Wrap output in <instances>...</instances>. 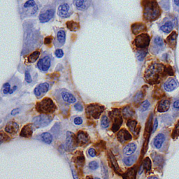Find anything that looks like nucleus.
<instances>
[{"instance_id": "obj_20", "label": "nucleus", "mask_w": 179, "mask_h": 179, "mask_svg": "<svg viewBox=\"0 0 179 179\" xmlns=\"http://www.w3.org/2000/svg\"><path fill=\"white\" fill-rule=\"evenodd\" d=\"M171 102L169 99H163L160 102V103L158 104V111L160 113L166 112L169 110V108L170 107Z\"/></svg>"}, {"instance_id": "obj_4", "label": "nucleus", "mask_w": 179, "mask_h": 179, "mask_svg": "<svg viewBox=\"0 0 179 179\" xmlns=\"http://www.w3.org/2000/svg\"><path fill=\"white\" fill-rule=\"evenodd\" d=\"M56 106L51 98L46 97L36 105V109L41 113H51L55 112Z\"/></svg>"}, {"instance_id": "obj_54", "label": "nucleus", "mask_w": 179, "mask_h": 179, "mask_svg": "<svg viewBox=\"0 0 179 179\" xmlns=\"http://www.w3.org/2000/svg\"><path fill=\"white\" fill-rule=\"evenodd\" d=\"M102 172H103V176L105 178V179H107V169H106L105 166L103 165V164H102Z\"/></svg>"}, {"instance_id": "obj_8", "label": "nucleus", "mask_w": 179, "mask_h": 179, "mask_svg": "<svg viewBox=\"0 0 179 179\" xmlns=\"http://www.w3.org/2000/svg\"><path fill=\"white\" fill-rule=\"evenodd\" d=\"M104 110V107L103 106H100L97 104H92L86 107V114L89 118L96 119L99 117Z\"/></svg>"}, {"instance_id": "obj_55", "label": "nucleus", "mask_w": 179, "mask_h": 179, "mask_svg": "<svg viewBox=\"0 0 179 179\" xmlns=\"http://www.w3.org/2000/svg\"><path fill=\"white\" fill-rule=\"evenodd\" d=\"M19 112H20V108H15V109L12 110L11 114L12 116H15L16 114L19 113Z\"/></svg>"}, {"instance_id": "obj_37", "label": "nucleus", "mask_w": 179, "mask_h": 179, "mask_svg": "<svg viewBox=\"0 0 179 179\" xmlns=\"http://www.w3.org/2000/svg\"><path fill=\"white\" fill-rule=\"evenodd\" d=\"M146 53H147V51H146V50L142 49V50H138V51L136 52V57H137V59L138 60V61L141 62L144 60L145 56L146 55Z\"/></svg>"}, {"instance_id": "obj_44", "label": "nucleus", "mask_w": 179, "mask_h": 179, "mask_svg": "<svg viewBox=\"0 0 179 179\" xmlns=\"http://www.w3.org/2000/svg\"><path fill=\"white\" fill-rule=\"evenodd\" d=\"M11 85L9 83H5L4 85H3V93L4 94H10V92H11Z\"/></svg>"}, {"instance_id": "obj_12", "label": "nucleus", "mask_w": 179, "mask_h": 179, "mask_svg": "<svg viewBox=\"0 0 179 179\" xmlns=\"http://www.w3.org/2000/svg\"><path fill=\"white\" fill-rule=\"evenodd\" d=\"M110 117L113 120V124L112 130L114 132H117L119 130L120 127L122 123V118L120 115L119 109H114L113 111L110 113Z\"/></svg>"}, {"instance_id": "obj_47", "label": "nucleus", "mask_w": 179, "mask_h": 179, "mask_svg": "<svg viewBox=\"0 0 179 179\" xmlns=\"http://www.w3.org/2000/svg\"><path fill=\"white\" fill-rule=\"evenodd\" d=\"M98 166H99V165H98V163L96 162H95V161H93V162H90V164H89V167L92 170L96 169L98 168Z\"/></svg>"}, {"instance_id": "obj_31", "label": "nucleus", "mask_w": 179, "mask_h": 179, "mask_svg": "<svg viewBox=\"0 0 179 179\" xmlns=\"http://www.w3.org/2000/svg\"><path fill=\"white\" fill-rule=\"evenodd\" d=\"M173 27H174V25H173L172 22L167 21L161 27V30L164 33H169L172 30Z\"/></svg>"}, {"instance_id": "obj_21", "label": "nucleus", "mask_w": 179, "mask_h": 179, "mask_svg": "<svg viewBox=\"0 0 179 179\" xmlns=\"http://www.w3.org/2000/svg\"><path fill=\"white\" fill-rule=\"evenodd\" d=\"M146 27L144 24L141 23H134L132 25V31L134 35H138V34L141 33L143 32L146 31Z\"/></svg>"}, {"instance_id": "obj_41", "label": "nucleus", "mask_w": 179, "mask_h": 179, "mask_svg": "<svg viewBox=\"0 0 179 179\" xmlns=\"http://www.w3.org/2000/svg\"><path fill=\"white\" fill-rule=\"evenodd\" d=\"M149 106H150V102L147 101V100H146V101L143 102L139 109L141 111H145V110H147L148 109Z\"/></svg>"}, {"instance_id": "obj_28", "label": "nucleus", "mask_w": 179, "mask_h": 179, "mask_svg": "<svg viewBox=\"0 0 179 179\" xmlns=\"http://www.w3.org/2000/svg\"><path fill=\"white\" fill-rule=\"evenodd\" d=\"M40 55H41V52L39 51H35L34 52H32L29 56H27V62H29V63L35 62L39 58Z\"/></svg>"}, {"instance_id": "obj_25", "label": "nucleus", "mask_w": 179, "mask_h": 179, "mask_svg": "<svg viewBox=\"0 0 179 179\" xmlns=\"http://www.w3.org/2000/svg\"><path fill=\"white\" fill-rule=\"evenodd\" d=\"M77 141L81 144H85L89 141V136L88 134L83 131H80L77 134Z\"/></svg>"}, {"instance_id": "obj_3", "label": "nucleus", "mask_w": 179, "mask_h": 179, "mask_svg": "<svg viewBox=\"0 0 179 179\" xmlns=\"http://www.w3.org/2000/svg\"><path fill=\"white\" fill-rule=\"evenodd\" d=\"M160 7L155 1H148L144 4V18L146 21L151 22L155 21L160 15Z\"/></svg>"}, {"instance_id": "obj_34", "label": "nucleus", "mask_w": 179, "mask_h": 179, "mask_svg": "<svg viewBox=\"0 0 179 179\" xmlns=\"http://www.w3.org/2000/svg\"><path fill=\"white\" fill-rule=\"evenodd\" d=\"M109 158H110V163H111V166H113V169L115 170L116 172L118 173L120 172V169H119V166H118L117 161H116L115 157L111 153L109 154Z\"/></svg>"}, {"instance_id": "obj_38", "label": "nucleus", "mask_w": 179, "mask_h": 179, "mask_svg": "<svg viewBox=\"0 0 179 179\" xmlns=\"http://www.w3.org/2000/svg\"><path fill=\"white\" fill-rule=\"evenodd\" d=\"M144 166L147 172L151 169V160L149 158H146L144 161Z\"/></svg>"}, {"instance_id": "obj_18", "label": "nucleus", "mask_w": 179, "mask_h": 179, "mask_svg": "<svg viewBox=\"0 0 179 179\" xmlns=\"http://www.w3.org/2000/svg\"><path fill=\"white\" fill-rule=\"evenodd\" d=\"M117 136L119 141L121 142L122 144H124V142L132 140V134L125 129H122V130H120L118 133Z\"/></svg>"}, {"instance_id": "obj_9", "label": "nucleus", "mask_w": 179, "mask_h": 179, "mask_svg": "<svg viewBox=\"0 0 179 179\" xmlns=\"http://www.w3.org/2000/svg\"><path fill=\"white\" fill-rule=\"evenodd\" d=\"M53 120V117L51 116L46 115V114H41L39 116H37L34 118L32 122H33L34 125L36 127H43L51 123Z\"/></svg>"}, {"instance_id": "obj_33", "label": "nucleus", "mask_w": 179, "mask_h": 179, "mask_svg": "<svg viewBox=\"0 0 179 179\" xmlns=\"http://www.w3.org/2000/svg\"><path fill=\"white\" fill-rule=\"evenodd\" d=\"M136 160V156L132 155L130 157H126L123 159V162L126 166H130L133 164Z\"/></svg>"}, {"instance_id": "obj_52", "label": "nucleus", "mask_w": 179, "mask_h": 179, "mask_svg": "<svg viewBox=\"0 0 179 179\" xmlns=\"http://www.w3.org/2000/svg\"><path fill=\"white\" fill-rule=\"evenodd\" d=\"M88 154H89L90 156L91 157H94L96 155V151L94 148H90L88 150Z\"/></svg>"}, {"instance_id": "obj_42", "label": "nucleus", "mask_w": 179, "mask_h": 179, "mask_svg": "<svg viewBox=\"0 0 179 179\" xmlns=\"http://www.w3.org/2000/svg\"><path fill=\"white\" fill-rule=\"evenodd\" d=\"M154 162H155V164L157 166H160L162 164V157L161 155H157L156 157H154Z\"/></svg>"}, {"instance_id": "obj_48", "label": "nucleus", "mask_w": 179, "mask_h": 179, "mask_svg": "<svg viewBox=\"0 0 179 179\" xmlns=\"http://www.w3.org/2000/svg\"><path fill=\"white\" fill-rule=\"evenodd\" d=\"M143 97H144V94H143L142 92L141 91L136 94L135 96H134V99H135L136 102H139L143 99Z\"/></svg>"}, {"instance_id": "obj_60", "label": "nucleus", "mask_w": 179, "mask_h": 179, "mask_svg": "<svg viewBox=\"0 0 179 179\" xmlns=\"http://www.w3.org/2000/svg\"><path fill=\"white\" fill-rule=\"evenodd\" d=\"M148 179H158V178H157L156 176H151L150 178H148Z\"/></svg>"}, {"instance_id": "obj_51", "label": "nucleus", "mask_w": 179, "mask_h": 179, "mask_svg": "<svg viewBox=\"0 0 179 179\" xmlns=\"http://www.w3.org/2000/svg\"><path fill=\"white\" fill-rule=\"evenodd\" d=\"M74 108H75V109L77 110L78 111H81V110H83V106L80 103L76 104L75 106H74Z\"/></svg>"}, {"instance_id": "obj_13", "label": "nucleus", "mask_w": 179, "mask_h": 179, "mask_svg": "<svg viewBox=\"0 0 179 179\" xmlns=\"http://www.w3.org/2000/svg\"><path fill=\"white\" fill-rule=\"evenodd\" d=\"M66 41V32L63 29H60L58 30L56 35L55 39H54L53 43L55 45V48L62 47V46L64 45Z\"/></svg>"}, {"instance_id": "obj_6", "label": "nucleus", "mask_w": 179, "mask_h": 179, "mask_svg": "<svg viewBox=\"0 0 179 179\" xmlns=\"http://www.w3.org/2000/svg\"><path fill=\"white\" fill-rule=\"evenodd\" d=\"M55 7L54 5L45 6L39 13V19L41 23L49 22L55 16Z\"/></svg>"}, {"instance_id": "obj_27", "label": "nucleus", "mask_w": 179, "mask_h": 179, "mask_svg": "<svg viewBox=\"0 0 179 179\" xmlns=\"http://www.w3.org/2000/svg\"><path fill=\"white\" fill-rule=\"evenodd\" d=\"M136 148H137V146H136L135 144H134V143L129 144L124 148V153L127 155H130L133 154L136 151Z\"/></svg>"}, {"instance_id": "obj_49", "label": "nucleus", "mask_w": 179, "mask_h": 179, "mask_svg": "<svg viewBox=\"0 0 179 179\" xmlns=\"http://www.w3.org/2000/svg\"><path fill=\"white\" fill-rule=\"evenodd\" d=\"M74 124H76V125H80L83 123V119H82L80 117H76L75 119L74 120Z\"/></svg>"}, {"instance_id": "obj_59", "label": "nucleus", "mask_w": 179, "mask_h": 179, "mask_svg": "<svg viewBox=\"0 0 179 179\" xmlns=\"http://www.w3.org/2000/svg\"><path fill=\"white\" fill-rule=\"evenodd\" d=\"M72 174H73V176H74V179H78V176H76V173L74 172V171L72 169Z\"/></svg>"}, {"instance_id": "obj_40", "label": "nucleus", "mask_w": 179, "mask_h": 179, "mask_svg": "<svg viewBox=\"0 0 179 179\" xmlns=\"http://www.w3.org/2000/svg\"><path fill=\"white\" fill-rule=\"evenodd\" d=\"M154 43L156 46L159 47H162L164 46V41L160 37H155L154 39Z\"/></svg>"}, {"instance_id": "obj_26", "label": "nucleus", "mask_w": 179, "mask_h": 179, "mask_svg": "<svg viewBox=\"0 0 179 179\" xmlns=\"http://www.w3.org/2000/svg\"><path fill=\"white\" fill-rule=\"evenodd\" d=\"M176 38H177L176 32H173L172 33L167 37V39H166V41H167L168 45L171 48H172L173 49L176 47Z\"/></svg>"}, {"instance_id": "obj_24", "label": "nucleus", "mask_w": 179, "mask_h": 179, "mask_svg": "<svg viewBox=\"0 0 179 179\" xmlns=\"http://www.w3.org/2000/svg\"><path fill=\"white\" fill-rule=\"evenodd\" d=\"M32 132H33L32 124H28L22 129L21 134H21V136H23V137H29V136L32 135Z\"/></svg>"}, {"instance_id": "obj_5", "label": "nucleus", "mask_w": 179, "mask_h": 179, "mask_svg": "<svg viewBox=\"0 0 179 179\" xmlns=\"http://www.w3.org/2000/svg\"><path fill=\"white\" fill-rule=\"evenodd\" d=\"M55 96L58 102L61 104H74L76 102V98L73 94L65 89L57 90Z\"/></svg>"}, {"instance_id": "obj_36", "label": "nucleus", "mask_w": 179, "mask_h": 179, "mask_svg": "<svg viewBox=\"0 0 179 179\" xmlns=\"http://www.w3.org/2000/svg\"><path fill=\"white\" fill-rule=\"evenodd\" d=\"M37 4H38L35 0H27V1L23 5V11L31 9V8L35 7Z\"/></svg>"}, {"instance_id": "obj_15", "label": "nucleus", "mask_w": 179, "mask_h": 179, "mask_svg": "<svg viewBox=\"0 0 179 179\" xmlns=\"http://www.w3.org/2000/svg\"><path fill=\"white\" fill-rule=\"evenodd\" d=\"M49 88L50 85L48 83H41L35 88L34 93L37 98H41L42 96H43V94H45L49 90Z\"/></svg>"}, {"instance_id": "obj_32", "label": "nucleus", "mask_w": 179, "mask_h": 179, "mask_svg": "<svg viewBox=\"0 0 179 179\" xmlns=\"http://www.w3.org/2000/svg\"><path fill=\"white\" fill-rule=\"evenodd\" d=\"M66 25H67V27L68 29L73 32L77 31V30L79 29L80 28L79 24L74 21H68Z\"/></svg>"}, {"instance_id": "obj_16", "label": "nucleus", "mask_w": 179, "mask_h": 179, "mask_svg": "<svg viewBox=\"0 0 179 179\" xmlns=\"http://www.w3.org/2000/svg\"><path fill=\"white\" fill-rule=\"evenodd\" d=\"M92 0H74V4L76 9L79 11H86L90 7Z\"/></svg>"}, {"instance_id": "obj_29", "label": "nucleus", "mask_w": 179, "mask_h": 179, "mask_svg": "<svg viewBox=\"0 0 179 179\" xmlns=\"http://www.w3.org/2000/svg\"><path fill=\"white\" fill-rule=\"evenodd\" d=\"M122 116L125 118H130L133 117L134 115V111L130 106H125L122 110Z\"/></svg>"}, {"instance_id": "obj_23", "label": "nucleus", "mask_w": 179, "mask_h": 179, "mask_svg": "<svg viewBox=\"0 0 179 179\" xmlns=\"http://www.w3.org/2000/svg\"><path fill=\"white\" fill-rule=\"evenodd\" d=\"M164 140H165V136H164L163 134H158V135L155 137L153 141V144L155 147L158 148V149H160V148L162 147Z\"/></svg>"}, {"instance_id": "obj_10", "label": "nucleus", "mask_w": 179, "mask_h": 179, "mask_svg": "<svg viewBox=\"0 0 179 179\" xmlns=\"http://www.w3.org/2000/svg\"><path fill=\"white\" fill-rule=\"evenodd\" d=\"M150 36L148 35V34L142 33L140 34L139 35H138L137 37L135 38L134 43L136 47L141 48V49H144V48L148 47V45L150 44Z\"/></svg>"}, {"instance_id": "obj_50", "label": "nucleus", "mask_w": 179, "mask_h": 179, "mask_svg": "<svg viewBox=\"0 0 179 179\" xmlns=\"http://www.w3.org/2000/svg\"><path fill=\"white\" fill-rule=\"evenodd\" d=\"M52 41H53V37H46V39H44V43L46 44V45H49V44H51Z\"/></svg>"}, {"instance_id": "obj_43", "label": "nucleus", "mask_w": 179, "mask_h": 179, "mask_svg": "<svg viewBox=\"0 0 179 179\" xmlns=\"http://www.w3.org/2000/svg\"><path fill=\"white\" fill-rule=\"evenodd\" d=\"M25 81L27 82V83H31L32 82V75L30 74V72L29 70H26L25 72Z\"/></svg>"}, {"instance_id": "obj_22", "label": "nucleus", "mask_w": 179, "mask_h": 179, "mask_svg": "<svg viewBox=\"0 0 179 179\" xmlns=\"http://www.w3.org/2000/svg\"><path fill=\"white\" fill-rule=\"evenodd\" d=\"M19 126L15 122H10L5 127V131L9 134H15L18 131Z\"/></svg>"}, {"instance_id": "obj_11", "label": "nucleus", "mask_w": 179, "mask_h": 179, "mask_svg": "<svg viewBox=\"0 0 179 179\" xmlns=\"http://www.w3.org/2000/svg\"><path fill=\"white\" fill-rule=\"evenodd\" d=\"M74 13L71 5L68 2H64L59 6L57 9V15L62 18H67Z\"/></svg>"}, {"instance_id": "obj_39", "label": "nucleus", "mask_w": 179, "mask_h": 179, "mask_svg": "<svg viewBox=\"0 0 179 179\" xmlns=\"http://www.w3.org/2000/svg\"><path fill=\"white\" fill-rule=\"evenodd\" d=\"M101 125L103 128H107L109 126V120L107 116H104L101 120Z\"/></svg>"}, {"instance_id": "obj_58", "label": "nucleus", "mask_w": 179, "mask_h": 179, "mask_svg": "<svg viewBox=\"0 0 179 179\" xmlns=\"http://www.w3.org/2000/svg\"><path fill=\"white\" fill-rule=\"evenodd\" d=\"M4 139V136L2 135V134H0V143H1Z\"/></svg>"}, {"instance_id": "obj_30", "label": "nucleus", "mask_w": 179, "mask_h": 179, "mask_svg": "<svg viewBox=\"0 0 179 179\" xmlns=\"http://www.w3.org/2000/svg\"><path fill=\"white\" fill-rule=\"evenodd\" d=\"M136 169L130 168V169L127 170V172L124 173L123 174V178L124 179H135L136 178Z\"/></svg>"}, {"instance_id": "obj_7", "label": "nucleus", "mask_w": 179, "mask_h": 179, "mask_svg": "<svg viewBox=\"0 0 179 179\" xmlns=\"http://www.w3.org/2000/svg\"><path fill=\"white\" fill-rule=\"evenodd\" d=\"M53 57L50 54H44L37 62V68L41 71L46 72L52 66Z\"/></svg>"}, {"instance_id": "obj_56", "label": "nucleus", "mask_w": 179, "mask_h": 179, "mask_svg": "<svg viewBox=\"0 0 179 179\" xmlns=\"http://www.w3.org/2000/svg\"><path fill=\"white\" fill-rule=\"evenodd\" d=\"M173 106H174V108H176V109L179 110V100H177V101L174 102V104H173Z\"/></svg>"}, {"instance_id": "obj_1", "label": "nucleus", "mask_w": 179, "mask_h": 179, "mask_svg": "<svg viewBox=\"0 0 179 179\" xmlns=\"http://www.w3.org/2000/svg\"><path fill=\"white\" fill-rule=\"evenodd\" d=\"M24 39L23 54L27 55L41 46V35L35 21H26L23 24Z\"/></svg>"}, {"instance_id": "obj_53", "label": "nucleus", "mask_w": 179, "mask_h": 179, "mask_svg": "<svg viewBox=\"0 0 179 179\" xmlns=\"http://www.w3.org/2000/svg\"><path fill=\"white\" fill-rule=\"evenodd\" d=\"M158 119H157V118H155V120H154L153 128H152V133H154V132H155V130H157V128H158Z\"/></svg>"}, {"instance_id": "obj_2", "label": "nucleus", "mask_w": 179, "mask_h": 179, "mask_svg": "<svg viewBox=\"0 0 179 179\" xmlns=\"http://www.w3.org/2000/svg\"><path fill=\"white\" fill-rule=\"evenodd\" d=\"M166 73V68L162 64L153 63L145 71V80L149 84H155Z\"/></svg>"}, {"instance_id": "obj_19", "label": "nucleus", "mask_w": 179, "mask_h": 179, "mask_svg": "<svg viewBox=\"0 0 179 179\" xmlns=\"http://www.w3.org/2000/svg\"><path fill=\"white\" fill-rule=\"evenodd\" d=\"M127 126L130 130L133 133L134 135L137 136L141 130V127H138V124L136 120H129L127 122Z\"/></svg>"}, {"instance_id": "obj_61", "label": "nucleus", "mask_w": 179, "mask_h": 179, "mask_svg": "<svg viewBox=\"0 0 179 179\" xmlns=\"http://www.w3.org/2000/svg\"><path fill=\"white\" fill-rule=\"evenodd\" d=\"M94 179H100V178H94Z\"/></svg>"}, {"instance_id": "obj_17", "label": "nucleus", "mask_w": 179, "mask_h": 179, "mask_svg": "<svg viewBox=\"0 0 179 179\" xmlns=\"http://www.w3.org/2000/svg\"><path fill=\"white\" fill-rule=\"evenodd\" d=\"M179 83L174 78H170L164 84V90L168 92H172L178 87Z\"/></svg>"}, {"instance_id": "obj_46", "label": "nucleus", "mask_w": 179, "mask_h": 179, "mask_svg": "<svg viewBox=\"0 0 179 179\" xmlns=\"http://www.w3.org/2000/svg\"><path fill=\"white\" fill-rule=\"evenodd\" d=\"M55 55L58 58H62L64 56V51L60 48H57L55 51Z\"/></svg>"}, {"instance_id": "obj_57", "label": "nucleus", "mask_w": 179, "mask_h": 179, "mask_svg": "<svg viewBox=\"0 0 179 179\" xmlns=\"http://www.w3.org/2000/svg\"><path fill=\"white\" fill-rule=\"evenodd\" d=\"M174 3L176 7H179V0H174Z\"/></svg>"}, {"instance_id": "obj_45", "label": "nucleus", "mask_w": 179, "mask_h": 179, "mask_svg": "<svg viewBox=\"0 0 179 179\" xmlns=\"http://www.w3.org/2000/svg\"><path fill=\"white\" fill-rule=\"evenodd\" d=\"M178 136H179V121L178 122V123L176 124V125L175 126V128L172 134L173 138H176L178 137Z\"/></svg>"}, {"instance_id": "obj_35", "label": "nucleus", "mask_w": 179, "mask_h": 179, "mask_svg": "<svg viewBox=\"0 0 179 179\" xmlns=\"http://www.w3.org/2000/svg\"><path fill=\"white\" fill-rule=\"evenodd\" d=\"M41 137V140L43 141V142H45L46 144H50L53 141V136L50 133H48V132H45V133L42 134Z\"/></svg>"}, {"instance_id": "obj_14", "label": "nucleus", "mask_w": 179, "mask_h": 179, "mask_svg": "<svg viewBox=\"0 0 179 179\" xmlns=\"http://www.w3.org/2000/svg\"><path fill=\"white\" fill-rule=\"evenodd\" d=\"M78 143L76 136L72 132H67V139H66V148L67 150H71L76 148V145Z\"/></svg>"}]
</instances>
